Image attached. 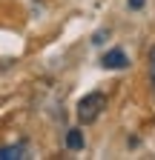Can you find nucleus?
Returning a JSON list of instances; mask_svg holds the SVG:
<instances>
[{
	"label": "nucleus",
	"mask_w": 155,
	"mask_h": 160,
	"mask_svg": "<svg viewBox=\"0 0 155 160\" xmlns=\"http://www.w3.org/2000/svg\"><path fill=\"white\" fill-rule=\"evenodd\" d=\"M66 149H72V152L83 149V132H78V129H69V134H66Z\"/></svg>",
	"instance_id": "nucleus-3"
},
{
	"label": "nucleus",
	"mask_w": 155,
	"mask_h": 160,
	"mask_svg": "<svg viewBox=\"0 0 155 160\" xmlns=\"http://www.w3.org/2000/svg\"><path fill=\"white\" fill-rule=\"evenodd\" d=\"M147 0H129V9H144Z\"/></svg>",
	"instance_id": "nucleus-4"
},
{
	"label": "nucleus",
	"mask_w": 155,
	"mask_h": 160,
	"mask_svg": "<svg viewBox=\"0 0 155 160\" xmlns=\"http://www.w3.org/2000/svg\"><path fill=\"white\" fill-rule=\"evenodd\" d=\"M104 109H106V94L104 92H92V94L78 100V120H81L83 126H89V123H95V120L101 117Z\"/></svg>",
	"instance_id": "nucleus-1"
},
{
	"label": "nucleus",
	"mask_w": 155,
	"mask_h": 160,
	"mask_svg": "<svg viewBox=\"0 0 155 160\" xmlns=\"http://www.w3.org/2000/svg\"><path fill=\"white\" fill-rule=\"evenodd\" d=\"M101 66H104V69H124V66H129V60H126V54H124L121 49H112V52L104 54Z\"/></svg>",
	"instance_id": "nucleus-2"
}]
</instances>
